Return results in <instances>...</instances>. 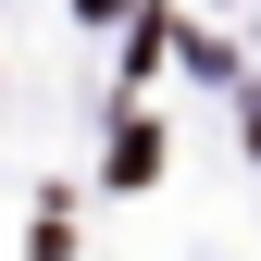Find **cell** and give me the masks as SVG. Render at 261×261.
Here are the masks:
<instances>
[{
  "label": "cell",
  "instance_id": "obj_1",
  "mask_svg": "<svg viewBox=\"0 0 261 261\" xmlns=\"http://www.w3.org/2000/svg\"><path fill=\"white\" fill-rule=\"evenodd\" d=\"M75 13H124V0H75Z\"/></svg>",
  "mask_w": 261,
  "mask_h": 261
}]
</instances>
